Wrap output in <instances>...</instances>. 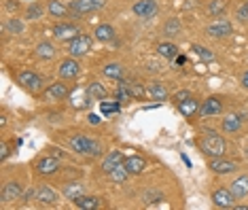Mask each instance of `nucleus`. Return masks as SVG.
Wrapping results in <instances>:
<instances>
[{
    "label": "nucleus",
    "mask_w": 248,
    "mask_h": 210,
    "mask_svg": "<svg viewBox=\"0 0 248 210\" xmlns=\"http://www.w3.org/2000/svg\"><path fill=\"white\" fill-rule=\"evenodd\" d=\"M200 149H202L204 155H208L210 160H214V157H223L225 155V149H227V145H225V138H223L221 134L208 132L204 138H202Z\"/></svg>",
    "instance_id": "f257e3e1"
},
{
    "label": "nucleus",
    "mask_w": 248,
    "mask_h": 210,
    "mask_svg": "<svg viewBox=\"0 0 248 210\" xmlns=\"http://www.w3.org/2000/svg\"><path fill=\"white\" fill-rule=\"evenodd\" d=\"M70 146H72V151L83 153V155H92V157H100V155H102V145H100L98 140H93V138H89V136H85V134L72 136Z\"/></svg>",
    "instance_id": "f03ea898"
},
{
    "label": "nucleus",
    "mask_w": 248,
    "mask_h": 210,
    "mask_svg": "<svg viewBox=\"0 0 248 210\" xmlns=\"http://www.w3.org/2000/svg\"><path fill=\"white\" fill-rule=\"evenodd\" d=\"M104 4H106V0H72L68 4V9L72 17H83L87 13H93V11H100Z\"/></svg>",
    "instance_id": "7ed1b4c3"
},
{
    "label": "nucleus",
    "mask_w": 248,
    "mask_h": 210,
    "mask_svg": "<svg viewBox=\"0 0 248 210\" xmlns=\"http://www.w3.org/2000/svg\"><path fill=\"white\" fill-rule=\"evenodd\" d=\"M17 83L26 89V92H30V94H38L43 89V77L36 75V72H32V70L19 72V75H17Z\"/></svg>",
    "instance_id": "20e7f679"
},
{
    "label": "nucleus",
    "mask_w": 248,
    "mask_h": 210,
    "mask_svg": "<svg viewBox=\"0 0 248 210\" xmlns=\"http://www.w3.org/2000/svg\"><path fill=\"white\" fill-rule=\"evenodd\" d=\"M89 49H92V36L87 34H78L77 38L68 41V53L72 58H83L89 53Z\"/></svg>",
    "instance_id": "39448f33"
},
{
    "label": "nucleus",
    "mask_w": 248,
    "mask_h": 210,
    "mask_svg": "<svg viewBox=\"0 0 248 210\" xmlns=\"http://www.w3.org/2000/svg\"><path fill=\"white\" fill-rule=\"evenodd\" d=\"M78 72H81V64H78V60L72 58V55L68 60L62 62L60 68H58V75H60L62 81H72V79L78 77Z\"/></svg>",
    "instance_id": "423d86ee"
},
{
    "label": "nucleus",
    "mask_w": 248,
    "mask_h": 210,
    "mask_svg": "<svg viewBox=\"0 0 248 210\" xmlns=\"http://www.w3.org/2000/svg\"><path fill=\"white\" fill-rule=\"evenodd\" d=\"M212 204L218 206V208H233L235 206V195L231 194V189L221 187V189L212 191Z\"/></svg>",
    "instance_id": "0eeeda50"
},
{
    "label": "nucleus",
    "mask_w": 248,
    "mask_h": 210,
    "mask_svg": "<svg viewBox=\"0 0 248 210\" xmlns=\"http://www.w3.org/2000/svg\"><path fill=\"white\" fill-rule=\"evenodd\" d=\"M81 30L75 26V24H58L53 28V36L58 38V41H72V38H77Z\"/></svg>",
    "instance_id": "6e6552de"
},
{
    "label": "nucleus",
    "mask_w": 248,
    "mask_h": 210,
    "mask_svg": "<svg viewBox=\"0 0 248 210\" xmlns=\"http://www.w3.org/2000/svg\"><path fill=\"white\" fill-rule=\"evenodd\" d=\"M134 15L138 17H155L157 15V2L155 0H138V2H134Z\"/></svg>",
    "instance_id": "1a4fd4ad"
},
{
    "label": "nucleus",
    "mask_w": 248,
    "mask_h": 210,
    "mask_svg": "<svg viewBox=\"0 0 248 210\" xmlns=\"http://www.w3.org/2000/svg\"><path fill=\"white\" fill-rule=\"evenodd\" d=\"M221 111H223V102H221V98H217V96H210V98L204 100V104L200 106V115L202 117H214V115H218Z\"/></svg>",
    "instance_id": "9d476101"
},
{
    "label": "nucleus",
    "mask_w": 248,
    "mask_h": 210,
    "mask_svg": "<svg viewBox=\"0 0 248 210\" xmlns=\"http://www.w3.org/2000/svg\"><path fill=\"white\" fill-rule=\"evenodd\" d=\"M34 200L45 204V206H53V204L58 202V194H55L49 185H41L38 189H34Z\"/></svg>",
    "instance_id": "9b49d317"
},
{
    "label": "nucleus",
    "mask_w": 248,
    "mask_h": 210,
    "mask_svg": "<svg viewBox=\"0 0 248 210\" xmlns=\"http://www.w3.org/2000/svg\"><path fill=\"white\" fill-rule=\"evenodd\" d=\"M231 32H233V26H231L227 19H218L208 26V34H210L212 38H225V36H229Z\"/></svg>",
    "instance_id": "f8f14e48"
},
{
    "label": "nucleus",
    "mask_w": 248,
    "mask_h": 210,
    "mask_svg": "<svg viewBox=\"0 0 248 210\" xmlns=\"http://www.w3.org/2000/svg\"><path fill=\"white\" fill-rule=\"evenodd\" d=\"M21 197V185L15 183V180H11V183H7L2 187V194H0V200H2V204H9V202H15Z\"/></svg>",
    "instance_id": "ddd939ff"
},
{
    "label": "nucleus",
    "mask_w": 248,
    "mask_h": 210,
    "mask_svg": "<svg viewBox=\"0 0 248 210\" xmlns=\"http://www.w3.org/2000/svg\"><path fill=\"white\" fill-rule=\"evenodd\" d=\"M123 168H125L129 174H140V172H144V168H146V160L142 155H129L123 160Z\"/></svg>",
    "instance_id": "4468645a"
},
{
    "label": "nucleus",
    "mask_w": 248,
    "mask_h": 210,
    "mask_svg": "<svg viewBox=\"0 0 248 210\" xmlns=\"http://www.w3.org/2000/svg\"><path fill=\"white\" fill-rule=\"evenodd\" d=\"M68 94H70V89L66 83H53V85H49V89L45 92V100H51V102L64 100Z\"/></svg>",
    "instance_id": "2eb2a0df"
},
{
    "label": "nucleus",
    "mask_w": 248,
    "mask_h": 210,
    "mask_svg": "<svg viewBox=\"0 0 248 210\" xmlns=\"http://www.w3.org/2000/svg\"><path fill=\"white\" fill-rule=\"evenodd\" d=\"M210 170L214 174H229V172H233L235 168V162H229V160H223V157H214V160H210Z\"/></svg>",
    "instance_id": "dca6fc26"
},
{
    "label": "nucleus",
    "mask_w": 248,
    "mask_h": 210,
    "mask_svg": "<svg viewBox=\"0 0 248 210\" xmlns=\"http://www.w3.org/2000/svg\"><path fill=\"white\" fill-rule=\"evenodd\" d=\"M60 170V162L55 157H43V160L36 162V172L47 177V174H55Z\"/></svg>",
    "instance_id": "f3484780"
},
{
    "label": "nucleus",
    "mask_w": 248,
    "mask_h": 210,
    "mask_svg": "<svg viewBox=\"0 0 248 210\" xmlns=\"http://www.w3.org/2000/svg\"><path fill=\"white\" fill-rule=\"evenodd\" d=\"M231 194L235 195V200H244V197L248 195V174H242V177H238L231 183Z\"/></svg>",
    "instance_id": "a211bd4d"
},
{
    "label": "nucleus",
    "mask_w": 248,
    "mask_h": 210,
    "mask_svg": "<svg viewBox=\"0 0 248 210\" xmlns=\"http://www.w3.org/2000/svg\"><path fill=\"white\" fill-rule=\"evenodd\" d=\"M123 160H125V155H123L121 151H110L108 155L104 157V162H102V170H104L106 174H108L110 170L123 166Z\"/></svg>",
    "instance_id": "6ab92c4d"
},
{
    "label": "nucleus",
    "mask_w": 248,
    "mask_h": 210,
    "mask_svg": "<svg viewBox=\"0 0 248 210\" xmlns=\"http://www.w3.org/2000/svg\"><path fill=\"white\" fill-rule=\"evenodd\" d=\"M62 194L68 197V200H77L78 195L85 194V185H83L81 180H72V183H66L62 187Z\"/></svg>",
    "instance_id": "aec40b11"
},
{
    "label": "nucleus",
    "mask_w": 248,
    "mask_h": 210,
    "mask_svg": "<svg viewBox=\"0 0 248 210\" xmlns=\"http://www.w3.org/2000/svg\"><path fill=\"white\" fill-rule=\"evenodd\" d=\"M223 132L225 134H235V132H240V128H242V117L240 115H235V113H231V115H227L223 119Z\"/></svg>",
    "instance_id": "412c9836"
},
{
    "label": "nucleus",
    "mask_w": 248,
    "mask_h": 210,
    "mask_svg": "<svg viewBox=\"0 0 248 210\" xmlns=\"http://www.w3.org/2000/svg\"><path fill=\"white\" fill-rule=\"evenodd\" d=\"M75 202V206L77 208H83V210H95V208H100L102 206V200H98V197H92V195H78L77 200H72Z\"/></svg>",
    "instance_id": "4be33fe9"
},
{
    "label": "nucleus",
    "mask_w": 248,
    "mask_h": 210,
    "mask_svg": "<svg viewBox=\"0 0 248 210\" xmlns=\"http://www.w3.org/2000/svg\"><path fill=\"white\" fill-rule=\"evenodd\" d=\"M115 38V28H112L110 24H100L98 28H95V41L100 43H108Z\"/></svg>",
    "instance_id": "5701e85b"
},
{
    "label": "nucleus",
    "mask_w": 248,
    "mask_h": 210,
    "mask_svg": "<svg viewBox=\"0 0 248 210\" xmlns=\"http://www.w3.org/2000/svg\"><path fill=\"white\" fill-rule=\"evenodd\" d=\"M36 58L38 60H53L55 58V47L49 41H43L36 45Z\"/></svg>",
    "instance_id": "b1692460"
},
{
    "label": "nucleus",
    "mask_w": 248,
    "mask_h": 210,
    "mask_svg": "<svg viewBox=\"0 0 248 210\" xmlns=\"http://www.w3.org/2000/svg\"><path fill=\"white\" fill-rule=\"evenodd\" d=\"M87 96L92 100H106V96H108V92H106V87L102 83H98V81H93V83H89V87H87Z\"/></svg>",
    "instance_id": "393cba45"
},
{
    "label": "nucleus",
    "mask_w": 248,
    "mask_h": 210,
    "mask_svg": "<svg viewBox=\"0 0 248 210\" xmlns=\"http://www.w3.org/2000/svg\"><path fill=\"white\" fill-rule=\"evenodd\" d=\"M47 11H49V15L51 17H66L70 13V9L66 7L64 2H60V0H49V7H47Z\"/></svg>",
    "instance_id": "a878e982"
},
{
    "label": "nucleus",
    "mask_w": 248,
    "mask_h": 210,
    "mask_svg": "<svg viewBox=\"0 0 248 210\" xmlns=\"http://www.w3.org/2000/svg\"><path fill=\"white\" fill-rule=\"evenodd\" d=\"M178 111L183 113L185 117H193L195 113H200V104H197L193 98H187V100L178 102Z\"/></svg>",
    "instance_id": "bb28decb"
},
{
    "label": "nucleus",
    "mask_w": 248,
    "mask_h": 210,
    "mask_svg": "<svg viewBox=\"0 0 248 210\" xmlns=\"http://www.w3.org/2000/svg\"><path fill=\"white\" fill-rule=\"evenodd\" d=\"M157 53L166 60H174L178 55V47L174 43H159L157 45Z\"/></svg>",
    "instance_id": "cd10ccee"
},
{
    "label": "nucleus",
    "mask_w": 248,
    "mask_h": 210,
    "mask_svg": "<svg viewBox=\"0 0 248 210\" xmlns=\"http://www.w3.org/2000/svg\"><path fill=\"white\" fill-rule=\"evenodd\" d=\"M102 72H104V77L115 79V81H121V79H123V66L117 64V62H110V64H106Z\"/></svg>",
    "instance_id": "c85d7f7f"
},
{
    "label": "nucleus",
    "mask_w": 248,
    "mask_h": 210,
    "mask_svg": "<svg viewBox=\"0 0 248 210\" xmlns=\"http://www.w3.org/2000/svg\"><path fill=\"white\" fill-rule=\"evenodd\" d=\"M149 96H151V100L163 102V100H168V89L163 87L161 83H151V87H149Z\"/></svg>",
    "instance_id": "c756f323"
},
{
    "label": "nucleus",
    "mask_w": 248,
    "mask_h": 210,
    "mask_svg": "<svg viewBox=\"0 0 248 210\" xmlns=\"http://www.w3.org/2000/svg\"><path fill=\"white\" fill-rule=\"evenodd\" d=\"M180 30H183V28H180V21L178 19H168L166 21V26H163V34H166L168 38H174V36H178L180 34Z\"/></svg>",
    "instance_id": "7c9ffc66"
},
{
    "label": "nucleus",
    "mask_w": 248,
    "mask_h": 210,
    "mask_svg": "<svg viewBox=\"0 0 248 210\" xmlns=\"http://www.w3.org/2000/svg\"><path fill=\"white\" fill-rule=\"evenodd\" d=\"M127 177H129V172L123 166H119V168H115V170H110V172H108V178L112 180V183H119V185L125 183Z\"/></svg>",
    "instance_id": "2f4dec72"
},
{
    "label": "nucleus",
    "mask_w": 248,
    "mask_h": 210,
    "mask_svg": "<svg viewBox=\"0 0 248 210\" xmlns=\"http://www.w3.org/2000/svg\"><path fill=\"white\" fill-rule=\"evenodd\" d=\"M223 11H225V2H223V0H212V2L208 4V15H210V17L223 15Z\"/></svg>",
    "instance_id": "473e14b6"
},
{
    "label": "nucleus",
    "mask_w": 248,
    "mask_h": 210,
    "mask_svg": "<svg viewBox=\"0 0 248 210\" xmlns=\"http://www.w3.org/2000/svg\"><path fill=\"white\" fill-rule=\"evenodd\" d=\"M4 28H7L9 32H13V34H21V32H24V21L17 19V17H11Z\"/></svg>",
    "instance_id": "72a5a7b5"
},
{
    "label": "nucleus",
    "mask_w": 248,
    "mask_h": 210,
    "mask_svg": "<svg viewBox=\"0 0 248 210\" xmlns=\"http://www.w3.org/2000/svg\"><path fill=\"white\" fill-rule=\"evenodd\" d=\"M235 19L242 21V24H248V0L235 7Z\"/></svg>",
    "instance_id": "f704fd0d"
},
{
    "label": "nucleus",
    "mask_w": 248,
    "mask_h": 210,
    "mask_svg": "<svg viewBox=\"0 0 248 210\" xmlns=\"http://www.w3.org/2000/svg\"><path fill=\"white\" fill-rule=\"evenodd\" d=\"M100 109H102L104 115H110V113H119V100L115 102H100Z\"/></svg>",
    "instance_id": "c9c22d12"
},
{
    "label": "nucleus",
    "mask_w": 248,
    "mask_h": 210,
    "mask_svg": "<svg viewBox=\"0 0 248 210\" xmlns=\"http://www.w3.org/2000/svg\"><path fill=\"white\" fill-rule=\"evenodd\" d=\"M43 13H45V9L38 2H34V4H30V7H28V19H38V17H43Z\"/></svg>",
    "instance_id": "e433bc0d"
},
{
    "label": "nucleus",
    "mask_w": 248,
    "mask_h": 210,
    "mask_svg": "<svg viewBox=\"0 0 248 210\" xmlns=\"http://www.w3.org/2000/svg\"><path fill=\"white\" fill-rule=\"evenodd\" d=\"M193 51H195V53L200 55V58L204 60V62H212V60H214V53H212V51H208L206 47H202V45H195Z\"/></svg>",
    "instance_id": "4c0bfd02"
},
{
    "label": "nucleus",
    "mask_w": 248,
    "mask_h": 210,
    "mask_svg": "<svg viewBox=\"0 0 248 210\" xmlns=\"http://www.w3.org/2000/svg\"><path fill=\"white\" fill-rule=\"evenodd\" d=\"M7 157H9V145L7 143H2V146H0V160H7Z\"/></svg>",
    "instance_id": "58836bf2"
},
{
    "label": "nucleus",
    "mask_w": 248,
    "mask_h": 210,
    "mask_svg": "<svg viewBox=\"0 0 248 210\" xmlns=\"http://www.w3.org/2000/svg\"><path fill=\"white\" fill-rule=\"evenodd\" d=\"M187 98H191V94H189V92H178L176 96H174V100H176V104H178V102H183V100H187Z\"/></svg>",
    "instance_id": "ea45409f"
},
{
    "label": "nucleus",
    "mask_w": 248,
    "mask_h": 210,
    "mask_svg": "<svg viewBox=\"0 0 248 210\" xmlns=\"http://www.w3.org/2000/svg\"><path fill=\"white\" fill-rule=\"evenodd\" d=\"M240 81H242V85H244V87L248 89V70L244 72V75H242V79H240Z\"/></svg>",
    "instance_id": "a19ab883"
},
{
    "label": "nucleus",
    "mask_w": 248,
    "mask_h": 210,
    "mask_svg": "<svg viewBox=\"0 0 248 210\" xmlns=\"http://www.w3.org/2000/svg\"><path fill=\"white\" fill-rule=\"evenodd\" d=\"M89 121H92V123H98L100 119H98V115H89Z\"/></svg>",
    "instance_id": "79ce46f5"
}]
</instances>
